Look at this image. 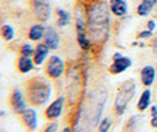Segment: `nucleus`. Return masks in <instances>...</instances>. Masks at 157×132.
Instances as JSON below:
<instances>
[{
    "instance_id": "f03ea898",
    "label": "nucleus",
    "mask_w": 157,
    "mask_h": 132,
    "mask_svg": "<svg viewBox=\"0 0 157 132\" xmlns=\"http://www.w3.org/2000/svg\"><path fill=\"white\" fill-rule=\"evenodd\" d=\"M136 94V84L132 79H128L120 86L115 98V109L118 115H123L125 112L127 106L129 105L130 101L134 98Z\"/></svg>"
},
{
    "instance_id": "f8f14e48",
    "label": "nucleus",
    "mask_w": 157,
    "mask_h": 132,
    "mask_svg": "<svg viewBox=\"0 0 157 132\" xmlns=\"http://www.w3.org/2000/svg\"><path fill=\"white\" fill-rule=\"evenodd\" d=\"M22 119L25 122L28 129L31 130H35L38 126V117H36V112L33 109H26L22 112Z\"/></svg>"
},
{
    "instance_id": "6ab92c4d",
    "label": "nucleus",
    "mask_w": 157,
    "mask_h": 132,
    "mask_svg": "<svg viewBox=\"0 0 157 132\" xmlns=\"http://www.w3.org/2000/svg\"><path fill=\"white\" fill-rule=\"evenodd\" d=\"M1 33H2L4 38H5L7 41H10V40H12L14 38V31L10 25L2 26V28H1Z\"/></svg>"
},
{
    "instance_id": "2eb2a0df",
    "label": "nucleus",
    "mask_w": 157,
    "mask_h": 132,
    "mask_svg": "<svg viewBox=\"0 0 157 132\" xmlns=\"http://www.w3.org/2000/svg\"><path fill=\"white\" fill-rule=\"evenodd\" d=\"M48 50H49V48L47 47V45H44V43L39 45V46L36 47V50H35L34 62H35L36 64H41V63L45 61L46 56L48 55Z\"/></svg>"
},
{
    "instance_id": "412c9836",
    "label": "nucleus",
    "mask_w": 157,
    "mask_h": 132,
    "mask_svg": "<svg viewBox=\"0 0 157 132\" xmlns=\"http://www.w3.org/2000/svg\"><path fill=\"white\" fill-rule=\"evenodd\" d=\"M21 54L24 55V56H32L33 54H34V49H33V47L31 45H25V46L22 47V49H21Z\"/></svg>"
},
{
    "instance_id": "20e7f679",
    "label": "nucleus",
    "mask_w": 157,
    "mask_h": 132,
    "mask_svg": "<svg viewBox=\"0 0 157 132\" xmlns=\"http://www.w3.org/2000/svg\"><path fill=\"white\" fill-rule=\"evenodd\" d=\"M132 66V61L128 56H123L121 53L114 54V62L109 67V73L113 75L121 74Z\"/></svg>"
},
{
    "instance_id": "5701e85b",
    "label": "nucleus",
    "mask_w": 157,
    "mask_h": 132,
    "mask_svg": "<svg viewBox=\"0 0 157 132\" xmlns=\"http://www.w3.org/2000/svg\"><path fill=\"white\" fill-rule=\"evenodd\" d=\"M147 29H149L151 32H154L155 29H156V22L154 21V20H149L148 22H147Z\"/></svg>"
},
{
    "instance_id": "393cba45",
    "label": "nucleus",
    "mask_w": 157,
    "mask_h": 132,
    "mask_svg": "<svg viewBox=\"0 0 157 132\" xmlns=\"http://www.w3.org/2000/svg\"><path fill=\"white\" fill-rule=\"evenodd\" d=\"M150 124L152 127H157V116L152 117V119L150 120Z\"/></svg>"
},
{
    "instance_id": "a211bd4d",
    "label": "nucleus",
    "mask_w": 157,
    "mask_h": 132,
    "mask_svg": "<svg viewBox=\"0 0 157 132\" xmlns=\"http://www.w3.org/2000/svg\"><path fill=\"white\" fill-rule=\"evenodd\" d=\"M58 14H59V20H58V25H59L60 27H65L67 26L68 24H69V14L67 13L66 11H63V9H61V8H59L58 9Z\"/></svg>"
},
{
    "instance_id": "0eeeda50",
    "label": "nucleus",
    "mask_w": 157,
    "mask_h": 132,
    "mask_svg": "<svg viewBox=\"0 0 157 132\" xmlns=\"http://www.w3.org/2000/svg\"><path fill=\"white\" fill-rule=\"evenodd\" d=\"M156 79V69L152 66H145L141 70V82L145 86H151Z\"/></svg>"
},
{
    "instance_id": "7ed1b4c3",
    "label": "nucleus",
    "mask_w": 157,
    "mask_h": 132,
    "mask_svg": "<svg viewBox=\"0 0 157 132\" xmlns=\"http://www.w3.org/2000/svg\"><path fill=\"white\" fill-rule=\"evenodd\" d=\"M51 93H52L51 86L42 79H33L28 86V97L32 101V103L36 105L46 103L51 97Z\"/></svg>"
},
{
    "instance_id": "c85d7f7f",
    "label": "nucleus",
    "mask_w": 157,
    "mask_h": 132,
    "mask_svg": "<svg viewBox=\"0 0 157 132\" xmlns=\"http://www.w3.org/2000/svg\"><path fill=\"white\" fill-rule=\"evenodd\" d=\"M63 132H72V130H71L69 127H66L65 130H63Z\"/></svg>"
},
{
    "instance_id": "ddd939ff",
    "label": "nucleus",
    "mask_w": 157,
    "mask_h": 132,
    "mask_svg": "<svg viewBox=\"0 0 157 132\" xmlns=\"http://www.w3.org/2000/svg\"><path fill=\"white\" fill-rule=\"evenodd\" d=\"M157 5V0H142L137 6L136 12L140 16H148L152 12L154 7Z\"/></svg>"
},
{
    "instance_id": "dca6fc26",
    "label": "nucleus",
    "mask_w": 157,
    "mask_h": 132,
    "mask_svg": "<svg viewBox=\"0 0 157 132\" xmlns=\"http://www.w3.org/2000/svg\"><path fill=\"white\" fill-rule=\"evenodd\" d=\"M45 33H46V31L42 25H34L29 31V39L33 41H38L44 36Z\"/></svg>"
},
{
    "instance_id": "cd10ccee",
    "label": "nucleus",
    "mask_w": 157,
    "mask_h": 132,
    "mask_svg": "<svg viewBox=\"0 0 157 132\" xmlns=\"http://www.w3.org/2000/svg\"><path fill=\"white\" fill-rule=\"evenodd\" d=\"M138 46L141 47V48H143V47H145V43H144V42H140V45H138Z\"/></svg>"
},
{
    "instance_id": "1a4fd4ad",
    "label": "nucleus",
    "mask_w": 157,
    "mask_h": 132,
    "mask_svg": "<svg viewBox=\"0 0 157 132\" xmlns=\"http://www.w3.org/2000/svg\"><path fill=\"white\" fill-rule=\"evenodd\" d=\"M109 7L116 16H124L128 13V2L125 0H110Z\"/></svg>"
},
{
    "instance_id": "4be33fe9",
    "label": "nucleus",
    "mask_w": 157,
    "mask_h": 132,
    "mask_svg": "<svg viewBox=\"0 0 157 132\" xmlns=\"http://www.w3.org/2000/svg\"><path fill=\"white\" fill-rule=\"evenodd\" d=\"M150 38H152V32L149 31V29H144L142 32H140L137 35L138 40H147V39H150Z\"/></svg>"
},
{
    "instance_id": "423d86ee",
    "label": "nucleus",
    "mask_w": 157,
    "mask_h": 132,
    "mask_svg": "<svg viewBox=\"0 0 157 132\" xmlns=\"http://www.w3.org/2000/svg\"><path fill=\"white\" fill-rule=\"evenodd\" d=\"M33 7L36 18L41 21H47L51 15V6L47 0H33Z\"/></svg>"
},
{
    "instance_id": "39448f33",
    "label": "nucleus",
    "mask_w": 157,
    "mask_h": 132,
    "mask_svg": "<svg viewBox=\"0 0 157 132\" xmlns=\"http://www.w3.org/2000/svg\"><path fill=\"white\" fill-rule=\"evenodd\" d=\"M65 72V63L59 56H52L47 64V73L52 79H59Z\"/></svg>"
},
{
    "instance_id": "6e6552de",
    "label": "nucleus",
    "mask_w": 157,
    "mask_h": 132,
    "mask_svg": "<svg viewBox=\"0 0 157 132\" xmlns=\"http://www.w3.org/2000/svg\"><path fill=\"white\" fill-rule=\"evenodd\" d=\"M63 97H59L55 99L51 105L47 108L46 110V116L49 119H55L60 117V115L62 112V108H63Z\"/></svg>"
},
{
    "instance_id": "9b49d317",
    "label": "nucleus",
    "mask_w": 157,
    "mask_h": 132,
    "mask_svg": "<svg viewBox=\"0 0 157 132\" xmlns=\"http://www.w3.org/2000/svg\"><path fill=\"white\" fill-rule=\"evenodd\" d=\"M12 106L14 110L19 113H22L26 110V103H25L22 94L19 89H17L12 95Z\"/></svg>"
},
{
    "instance_id": "f257e3e1",
    "label": "nucleus",
    "mask_w": 157,
    "mask_h": 132,
    "mask_svg": "<svg viewBox=\"0 0 157 132\" xmlns=\"http://www.w3.org/2000/svg\"><path fill=\"white\" fill-rule=\"evenodd\" d=\"M109 12L105 4L98 2L88 12V32L95 42L105 40L109 31Z\"/></svg>"
},
{
    "instance_id": "a878e982",
    "label": "nucleus",
    "mask_w": 157,
    "mask_h": 132,
    "mask_svg": "<svg viewBox=\"0 0 157 132\" xmlns=\"http://www.w3.org/2000/svg\"><path fill=\"white\" fill-rule=\"evenodd\" d=\"M151 116H152V117L157 116V106L156 105L151 106Z\"/></svg>"
},
{
    "instance_id": "bb28decb",
    "label": "nucleus",
    "mask_w": 157,
    "mask_h": 132,
    "mask_svg": "<svg viewBox=\"0 0 157 132\" xmlns=\"http://www.w3.org/2000/svg\"><path fill=\"white\" fill-rule=\"evenodd\" d=\"M152 49H154V52L157 54V36L154 39V41H152Z\"/></svg>"
},
{
    "instance_id": "b1692460",
    "label": "nucleus",
    "mask_w": 157,
    "mask_h": 132,
    "mask_svg": "<svg viewBox=\"0 0 157 132\" xmlns=\"http://www.w3.org/2000/svg\"><path fill=\"white\" fill-rule=\"evenodd\" d=\"M56 130H58V125H56V123H53V124H51V125L48 126L44 132H56Z\"/></svg>"
},
{
    "instance_id": "aec40b11",
    "label": "nucleus",
    "mask_w": 157,
    "mask_h": 132,
    "mask_svg": "<svg viewBox=\"0 0 157 132\" xmlns=\"http://www.w3.org/2000/svg\"><path fill=\"white\" fill-rule=\"evenodd\" d=\"M111 126V120L108 117L105 118L101 123H100V126H98V131L100 132H108L109 129Z\"/></svg>"
},
{
    "instance_id": "9d476101",
    "label": "nucleus",
    "mask_w": 157,
    "mask_h": 132,
    "mask_svg": "<svg viewBox=\"0 0 157 132\" xmlns=\"http://www.w3.org/2000/svg\"><path fill=\"white\" fill-rule=\"evenodd\" d=\"M45 42H46L45 45H47V47L51 49H56L59 47V34L56 33L54 28H47L46 33H45Z\"/></svg>"
},
{
    "instance_id": "4468645a",
    "label": "nucleus",
    "mask_w": 157,
    "mask_h": 132,
    "mask_svg": "<svg viewBox=\"0 0 157 132\" xmlns=\"http://www.w3.org/2000/svg\"><path fill=\"white\" fill-rule=\"evenodd\" d=\"M150 103H151V90L147 88L145 90L142 91V94H141V96H140V98L137 101V110L141 111V112H143V111H145L150 106Z\"/></svg>"
},
{
    "instance_id": "f3484780",
    "label": "nucleus",
    "mask_w": 157,
    "mask_h": 132,
    "mask_svg": "<svg viewBox=\"0 0 157 132\" xmlns=\"http://www.w3.org/2000/svg\"><path fill=\"white\" fill-rule=\"evenodd\" d=\"M18 66H19L20 72H22V73H28V72H31L33 69L34 63H33V61L29 59L28 56H21L19 59Z\"/></svg>"
}]
</instances>
